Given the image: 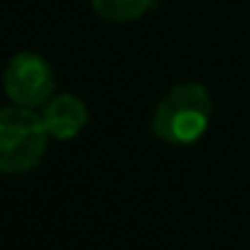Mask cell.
<instances>
[{
    "label": "cell",
    "mask_w": 250,
    "mask_h": 250,
    "mask_svg": "<svg viewBox=\"0 0 250 250\" xmlns=\"http://www.w3.org/2000/svg\"><path fill=\"white\" fill-rule=\"evenodd\" d=\"M91 8L105 22H135L155 8V0H91Z\"/></svg>",
    "instance_id": "5b68a950"
},
{
    "label": "cell",
    "mask_w": 250,
    "mask_h": 250,
    "mask_svg": "<svg viewBox=\"0 0 250 250\" xmlns=\"http://www.w3.org/2000/svg\"><path fill=\"white\" fill-rule=\"evenodd\" d=\"M49 133L35 108H0V174H25L47 152Z\"/></svg>",
    "instance_id": "7a4b0ae2"
},
{
    "label": "cell",
    "mask_w": 250,
    "mask_h": 250,
    "mask_svg": "<svg viewBox=\"0 0 250 250\" xmlns=\"http://www.w3.org/2000/svg\"><path fill=\"white\" fill-rule=\"evenodd\" d=\"M213 101L206 86L187 81L172 86L152 113L150 130L169 145H191L208 130Z\"/></svg>",
    "instance_id": "6da1fadb"
},
{
    "label": "cell",
    "mask_w": 250,
    "mask_h": 250,
    "mask_svg": "<svg viewBox=\"0 0 250 250\" xmlns=\"http://www.w3.org/2000/svg\"><path fill=\"white\" fill-rule=\"evenodd\" d=\"M54 71L37 52H18L3 71L5 96L22 108H42L54 96Z\"/></svg>",
    "instance_id": "3957f363"
},
{
    "label": "cell",
    "mask_w": 250,
    "mask_h": 250,
    "mask_svg": "<svg viewBox=\"0 0 250 250\" xmlns=\"http://www.w3.org/2000/svg\"><path fill=\"white\" fill-rule=\"evenodd\" d=\"M42 123L54 140H74L88 123L86 103L74 93H54L42 105Z\"/></svg>",
    "instance_id": "277c9868"
}]
</instances>
